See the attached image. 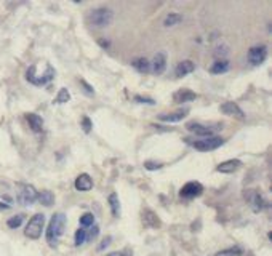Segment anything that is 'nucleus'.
I'll use <instances>...</instances> for the list:
<instances>
[{
  "label": "nucleus",
  "mask_w": 272,
  "mask_h": 256,
  "mask_svg": "<svg viewBox=\"0 0 272 256\" xmlns=\"http://www.w3.org/2000/svg\"><path fill=\"white\" fill-rule=\"evenodd\" d=\"M194 99H197V93L187 90V88H182V90L176 91L175 95H173V101L178 103V104L191 103V101H194Z\"/></svg>",
  "instance_id": "obj_17"
},
{
  "label": "nucleus",
  "mask_w": 272,
  "mask_h": 256,
  "mask_svg": "<svg viewBox=\"0 0 272 256\" xmlns=\"http://www.w3.org/2000/svg\"><path fill=\"white\" fill-rule=\"evenodd\" d=\"M66 223H67V218L64 213H55V215L51 216L48 227H46V242H48L50 247H56V245H58L61 236L64 234Z\"/></svg>",
  "instance_id": "obj_1"
},
{
  "label": "nucleus",
  "mask_w": 272,
  "mask_h": 256,
  "mask_svg": "<svg viewBox=\"0 0 272 256\" xmlns=\"http://www.w3.org/2000/svg\"><path fill=\"white\" fill-rule=\"evenodd\" d=\"M111 240H112L111 237H106V239H104L103 242L99 243V247H98V252H103L104 248H107V247H109V243H111Z\"/></svg>",
  "instance_id": "obj_35"
},
{
  "label": "nucleus",
  "mask_w": 272,
  "mask_h": 256,
  "mask_svg": "<svg viewBox=\"0 0 272 256\" xmlns=\"http://www.w3.org/2000/svg\"><path fill=\"white\" fill-rule=\"evenodd\" d=\"M23 223H24V215L21 213V215H15V216L10 218L8 221H7V226L10 229H18Z\"/></svg>",
  "instance_id": "obj_25"
},
{
  "label": "nucleus",
  "mask_w": 272,
  "mask_h": 256,
  "mask_svg": "<svg viewBox=\"0 0 272 256\" xmlns=\"http://www.w3.org/2000/svg\"><path fill=\"white\" fill-rule=\"evenodd\" d=\"M44 226H45V215H42V213H35V215L28 221V224H26L24 236L30 240H37L42 236Z\"/></svg>",
  "instance_id": "obj_2"
},
{
  "label": "nucleus",
  "mask_w": 272,
  "mask_h": 256,
  "mask_svg": "<svg viewBox=\"0 0 272 256\" xmlns=\"http://www.w3.org/2000/svg\"><path fill=\"white\" fill-rule=\"evenodd\" d=\"M91 229H93V231H90V232L87 234V240H93V239H95V237L98 236V232H99V227H98V226H95V224H93V226H91Z\"/></svg>",
  "instance_id": "obj_34"
},
{
  "label": "nucleus",
  "mask_w": 272,
  "mask_h": 256,
  "mask_svg": "<svg viewBox=\"0 0 272 256\" xmlns=\"http://www.w3.org/2000/svg\"><path fill=\"white\" fill-rule=\"evenodd\" d=\"M187 114H189V109H180L171 114H160L159 120L160 122H181L182 119L187 117Z\"/></svg>",
  "instance_id": "obj_15"
},
{
  "label": "nucleus",
  "mask_w": 272,
  "mask_h": 256,
  "mask_svg": "<svg viewBox=\"0 0 272 256\" xmlns=\"http://www.w3.org/2000/svg\"><path fill=\"white\" fill-rule=\"evenodd\" d=\"M76 189L80 191V192H88L93 187V180L90 175L87 173H82L76 178V182H74Z\"/></svg>",
  "instance_id": "obj_14"
},
{
  "label": "nucleus",
  "mask_w": 272,
  "mask_h": 256,
  "mask_svg": "<svg viewBox=\"0 0 272 256\" xmlns=\"http://www.w3.org/2000/svg\"><path fill=\"white\" fill-rule=\"evenodd\" d=\"M182 21V16L180 13H168L164 19V26L165 28H173V26L180 24Z\"/></svg>",
  "instance_id": "obj_24"
},
{
  "label": "nucleus",
  "mask_w": 272,
  "mask_h": 256,
  "mask_svg": "<svg viewBox=\"0 0 272 256\" xmlns=\"http://www.w3.org/2000/svg\"><path fill=\"white\" fill-rule=\"evenodd\" d=\"M268 58V46L266 45H255L248 50V61L252 66L263 64Z\"/></svg>",
  "instance_id": "obj_8"
},
{
  "label": "nucleus",
  "mask_w": 272,
  "mask_h": 256,
  "mask_svg": "<svg viewBox=\"0 0 272 256\" xmlns=\"http://www.w3.org/2000/svg\"><path fill=\"white\" fill-rule=\"evenodd\" d=\"M186 128L189 130L191 133H194L197 136H202V138H210V136H214V133H216V128H210V127H207V125H202L197 122H189L186 125Z\"/></svg>",
  "instance_id": "obj_11"
},
{
  "label": "nucleus",
  "mask_w": 272,
  "mask_h": 256,
  "mask_svg": "<svg viewBox=\"0 0 272 256\" xmlns=\"http://www.w3.org/2000/svg\"><path fill=\"white\" fill-rule=\"evenodd\" d=\"M26 120H28V123L32 132L40 133L42 130H44V119H42L39 114H34V112L26 114Z\"/></svg>",
  "instance_id": "obj_16"
},
{
  "label": "nucleus",
  "mask_w": 272,
  "mask_h": 256,
  "mask_svg": "<svg viewBox=\"0 0 272 256\" xmlns=\"http://www.w3.org/2000/svg\"><path fill=\"white\" fill-rule=\"evenodd\" d=\"M37 200L44 207H50L55 203V196H53V192H50V191H40L37 192Z\"/></svg>",
  "instance_id": "obj_22"
},
{
  "label": "nucleus",
  "mask_w": 272,
  "mask_h": 256,
  "mask_svg": "<svg viewBox=\"0 0 272 256\" xmlns=\"http://www.w3.org/2000/svg\"><path fill=\"white\" fill-rule=\"evenodd\" d=\"M74 242H76V245L77 247H80V245H83L87 242V231L85 229H77L76 231V239H74Z\"/></svg>",
  "instance_id": "obj_28"
},
{
  "label": "nucleus",
  "mask_w": 272,
  "mask_h": 256,
  "mask_svg": "<svg viewBox=\"0 0 272 256\" xmlns=\"http://www.w3.org/2000/svg\"><path fill=\"white\" fill-rule=\"evenodd\" d=\"M133 99H135L136 103H139V104H148V106H155V104H157L155 99H152V98H146V96H141V95H136Z\"/></svg>",
  "instance_id": "obj_29"
},
{
  "label": "nucleus",
  "mask_w": 272,
  "mask_h": 256,
  "mask_svg": "<svg viewBox=\"0 0 272 256\" xmlns=\"http://www.w3.org/2000/svg\"><path fill=\"white\" fill-rule=\"evenodd\" d=\"M229 67H231V62L227 60H216L210 66V74H214V75H219V74H224V72L229 71Z\"/></svg>",
  "instance_id": "obj_19"
},
{
  "label": "nucleus",
  "mask_w": 272,
  "mask_h": 256,
  "mask_svg": "<svg viewBox=\"0 0 272 256\" xmlns=\"http://www.w3.org/2000/svg\"><path fill=\"white\" fill-rule=\"evenodd\" d=\"M243 197L247 198V202H248V205L250 208L255 211V213H259V211H263L264 208H268V202H266V198L259 194L258 191H255V189H247L243 192Z\"/></svg>",
  "instance_id": "obj_6"
},
{
  "label": "nucleus",
  "mask_w": 272,
  "mask_h": 256,
  "mask_svg": "<svg viewBox=\"0 0 272 256\" xmlns=\"http://www.w3.org/2000/svg\"><path fill=\"white\" fill-rule=\"evenodd\" d=\"M143 221L144 224L148 227H152V229H157V227H160V219L159 216L155 215V213L152 210H144L143 211Z\"/></svg>",
  "instance_id": "obj_20"
},
{
  "label": "nucleus",
  "mask_w": 272,
  "mask_h": 256,
  "mask_svg": "<svg viewBox=\"0 0 272 256\" xmlns=\"http://www.w3.org/2000/svg\"><path fill=\"white\" fill-rule=\"evenodd\" d=\"M219 111H221L224 116H231V117H235V119H239V120H245V112L240 109V106L237 103H234V101H226V103H223L221 106H219Z\"/></svg>",
  "instance_id": "obj_10"
},
{
  "label": "nucleus",
  "mask_w": 272,
  "mask_h": 256,
  "mask_svg": "<svg viewBox=\"0 0 272 256\" xmlns=\"http://www.w3.org/2000/svg\"><path fill=\"white\" fill-rule=\"evenodd\" d=\"M109 200V207H111V213L114 218H119L120 216V202H119V197L116 192H112L111 196L107 197Z\"/></svg>",
  "instance_id": "obj_23"
},
{
  "label": "nucleus",
  "mask_w": 272,
  "mask_h": 256,
  "mask_svg": "<svg viewBox=\"0 0 272 256\" xmlns=\"http://www.w3.org/2000/svg\"><path fill=\"white\" fill-rule=\"evenodd\" d=\"M16 198L21 205H32V203L37 200V191L30 184H19Z\"/></svg>",
  "instance_id": "obj_7"
},
{
  "label": "nucleus",
  "mask_w": 272,
  "mask_h": 256,
  "mask_svg": "<svg viewBox=\"0 0 272 256\" xmlns=\"http://www.w3.org/2000/svg\"><path fill=\"white\" fill-rule=\"evenodd\" d=\"M93 224H95V216H93V213H85V215L80 216L82 227H91Z\"/></svg>",
  "instance_id": "obj_27"
},
{
  "label": "nucleus",
  "mask_w": 272,
  "mask_h": 256,
  "mask_svg": "<svg viewBox=\"0 0 272 256\" xmlns=\"http://www.w3.org/2000/svg\"><path fill=\"white\" fill-rule=\"evenodd\" d=\"M194 71H196V64H194V61H191V60H184V61H181L180 64L176 66L175 74H176V77H186L187 74H191V72H194Z\"/></svg>",
  "instance_id": "obj_18"
},
{
  "label": "nucleus",
  "mask_w": 272,
  "mask_h": 256,
  "mask_svg": "<svg viewBox=\"0 0 272 256\" xmlns=\"http://www.w3.org/2000/svg\"><path fill=\"white\" fill-rule=\"evenodd\" d=\"M55 74H56L55 67L48 64L46 66V71H45L44 77H35V66H30L28 69V72H26V80H28L29 83H32V85H35V87H42V85H46V83H50L51 80H53Z\"/></svg>",
  "instance_id": "obj_4"
},
{
  "label": "nucleus",
  "mask_w": 272,
  "mask_h": 256,
  "mask_svg": "<svg viewBox=\"0 0 272 256\" xmlns=\"http://www.w3.org/2000/svg\"><path fill=\"white\" fill-rule=\"evenodd\" d=\"M240 166H242V160L231 159V160H226V162H223V164H219L216 166V171H219V173H224V175H229V173H235Z\"/></svg>",
  "instance_id": "obj_13"
},
{
  "label": "nucleus",
  "mask_w": 272,
  "mask_h": 256,
  "mask_svg": "<svg viewBox=\"0 0 272 256\" xmlns=\"http://www.w3.org/2000/svg\"><path fill=\"white\" fill-rule=\"evenodd\" d=\"M78 83H80V85L83 87V90H85V93H87V95H95V90H93V87L90 85V83H87L85 80H83V79H80V80H78Z\"/></svg>",
  "instance_id": "obj_32"
},
{
  "label": "nucleus",
  "mask_w": 272,
  "mask_h": 256,
  "mask_svg": "<svg viewBox=\"0 0 272 256\" xmlns=\"http://www.w3.org/2000/svg\"><path fill=\"white\" fill-rule=\"evenodd\" d=\"M202 192H203V186L200 184V182H198V181H189V182H186V184L181 187L180 196L182 198H187V200H191V198L200 197Z\"/></svg>",
  "instance_id": "obj_9"
},
{
  "label": "nucleus",
  "mask_w": 272,
  "mask_h": 256,
  "mask_svg": "<svg viewBox=\"0 0 272 256\" xmlns=\"http://www.w3.org/2000/svg\"><path fill=\"white\" fill-rule=\"evenodd\" d=\"M132 66L139 74H148V72H151V62L146 58H135L132 61Z\"/></svg>",
  "instance_id": "obj_21"
},
{
  "label": "nucleus",
  "mask_w": 272,
  "mask_h": 256,
  "mask_svg": "<svg viewBox=\"0 0 272 256\" xmlns=\"http://www.w3.org/2000/svg\"><path fill=\"white\" fill-rule=\"evenodd\" d=\"M112 19H114L112 10L104 8V7L93 10L90 13V23L95 26V28H106V26L112 23Z\"/></svg>",
  "instance_id": "obj_5"
},
{
  "label": "nucleus",
  "mask_w": 272,
  "mask_h": 256,
  "mask_svg": "<svg viewBox=\"0 0 272 256\" xmlns=\"http://www.w3.org/2000/svg\"><path fill=\"white\" fill-rule=\"evenodd\" d=\"M5 208H10V205H3V203H0V210H5Z\"/></svg>",
  "instance_id": "obj_37"
},
{
  "label": "nucleus",
  "mask_w": 272,
  "mask_h": 256,
  "mask_svg": "<svg viewBox=\"0 0 272 256\" xmlns=\"http://www.w3.org/2000/svg\"><path fill=\"white\" fill-rule=\"evenodd\" d=\"M151 69H152V72L155 75H160L165 72V69H166V55L164 53V51H159V53L154 56L152 62H151Z\"/></svg>",
  "instance_id": "obj_12"
},
{
  "label": "nucleus",
  "mask_w": 272,
  "mask_h": 256,
  "mask_svg": "<svg viewBox=\"0 0 272 256\" xmlns=\"http://www.w3.org/2000/svg\"><path fill=\"white\" fill-rule=\"evenodd\" d=\"M106 256H125L123 253H120V252H112V253H109Z\"/></svg>",
  "instance_id": "obj_36"
},
{
  "label": "nucleus",
  "mask_w": 272,
  "mask_h": 256,
  "mask_svg": "<svg viewBox=\"0 0 272 256\" xmlns=\"http://www.w3.org/2000/svg\"><path fill=\"white\" fill-rule=\"evenodd\" d=\"M227 46L223 45L221 48H216V51H214V56H219V60H221V56H227Z\"/></svg>",
  "instance_id": "obj_33"
},
{
  "label": "nucleus",
  "mask_w": 272,
  "mask_h": 256,
  "mask_svg": "<svg viewBox=\"0 0 272 256\" xmlns=\"http://www.w3.org/2000/svg\"><path fill=\"white\" fill-rule=\"evenodd\" d=\"M67 101H71V93H69L67 88H61L58 96H56V99H55V103L56 104H64Z\"/></svg>",
  "instance_id": "obj_26"
},
{
  "label": "nucleus",
  "mask_w": 272,
  "mask_h": 256,
  "mask_svg": "<svg viewBox=\"0 0 272 256\" xmlns=\"http://www.w3.org/2000/svg\"><path fill=\"white\" fill-rule=\"evenodd\" d=\"M192 148L200 151V152H210V151H214L218 148H221V146L226 143V139L224 138H219V136H210V138H202V139H196V141H187Z\"/></svg>",
  "instance_id": "obj_3"
},
{
  "label": "nucleus",
  "mask_w": 272,
  "mask_h": 256,
  "mask_svg": "<svg viewBox=\"0 0 272 256\" xmlns=\"http://www.w3.org/2000/svg\"><path fill=\"white\" fill-rule=\"evenodd\" d=\"M162 166H164V164H160V162H154V160H148L144 162V168L152 171V170H160Z\"/></svg>",
  "instance_id": "obj_30"
},
{
  "label": "nucleus",
  "mask_w": 272,
  "mask_h": 256,
  "mask_svg": "<svg viewBox=\"0 0 272 256\" xmlns=\"http://www.w3.org/2000/svg\"><path fill=\"white\" fill-rule=\"evenodd\" d=\"M82 128H83V132L85 133H90L91 132V128H93V122H91V119L90 117H82Z\"/></svg>",
  "instance_id": "obj_31"
}]
</instances>
